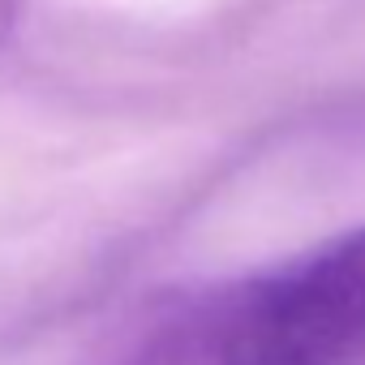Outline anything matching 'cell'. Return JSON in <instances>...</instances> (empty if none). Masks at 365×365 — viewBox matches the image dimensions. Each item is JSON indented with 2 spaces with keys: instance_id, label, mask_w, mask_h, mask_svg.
<instances>
[{
  "instance_id": "cell-1",
  "label": "cell",
  "mask_w": 365,
  "mask_h": 365,
  "mask_svg": "<svg viewBox=\"0 0 365 365\" xmlns=\"http://www.w3.org/2000/svg\"><path fill=\"white\" fill-rule=\"evenodd\" d=\"M82 365H365V224L258 275L163 288Z\"/></svg>"
},
{
  "instance_id": "cell-2",
  "label": "cell",
  "mask_w": 365,
  "mask_h": 365,
  "mask_svg": "<svg viewBox=\"0 0 365 365\" xmlns=\"http://www.w3.org/2000/svg\"><path fill=\"white\" fill-rule=\"evenodd\" d=\"M14 26H18V0H0V48L9 43Z\"/></svg>"
}]
</instances>
